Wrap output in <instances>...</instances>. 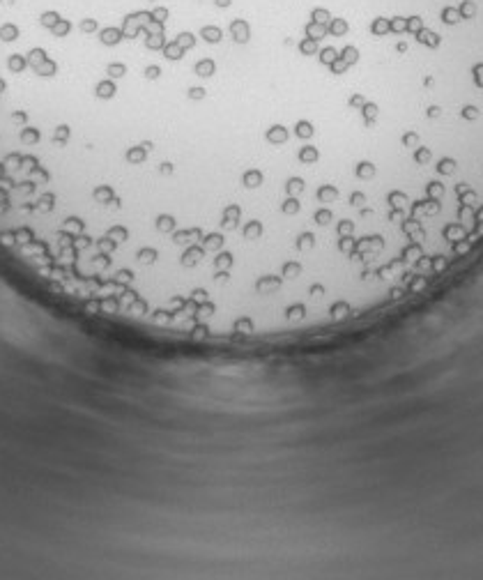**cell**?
<instances>
[{"instance_id": "8", "label": "cell", "mask_w": 483, "mask_h": 580, "mask_svg": "<svg viewBox=\"0 0 483 580\" xmlns=\"http://www.w3.org/2000/svg\"><path fill=\"white\" fill-rule=\"evenodd\" d=\"M175 42H178L184 51H191L193 46H196V37H193L191 32H180V35L175 37Z\"/></svg>"}, {"instance_id": "11", "label": "cell", "mask_w": 483, "mask_h": 580, "mask_svg": "<svg viewBox=\"0 0 483 580\" xmlns=\"http://www.w3.org/2000/svg\"><path fill=\"white\" fill-rule=\"evenodd\" d=\"M150 16H152V21H156V23H164L166 19H168V9H166V7H156V9H154V12H152V14H150Z\"/></svg>"}, {"instance_id": "5", "label": "cell", "mask_w": 483, "mask_h": 580, "mask_svg": "<svg viewBox=\"0 0 483 580\" xmlns=\"http://www.w3.org/2000/svg\"><path fill=\"white\" fill-rule=\"evenodd\" d=\"M166 44V37L164 32H150L148 37H145V42H143V46H145V51H161Z\"/></svg>"}, {"instance_id": "4", "label": "cell", "mask_w": 483, "mask_h": 580, "mask_svg": "<svg viewBox=\"0 0 483 580\" xmlns=\"http://www.w3.org/2000/svg\"><path fill=\"white\" fill-rule=\"evenodd\" d=\"M306 37H311V39H318V42H322L325 37H327V26H322V23H315V21H308L304 28Z\"/></svg>"}, {"instance_id": "6", "label": "cell", "mask_w": 483, "mask_h": 580, "mask_svg": "<svg viewBox=\"0 0 483 580\" xmlns=\"http://www.w3.org/2000/svg\"><path fill=\"white\" fill-rule=\"evenodd\" d=\"M327 32L334 37H343L348 32V21H345V19H332V21L327 23Z\"/></svg>"}, {"instance_id": "7", "label": "cell", "mask_w": 483, "mask_h": 580, "mask_svg": "<svg viewBox=\"0 0 483 580\" xmlns=\"http://www.w3.org/2000/svg\"><path fill=\"white\" fill-rule=\"evenodd\" d=\"M78 28H81V32H83V35H92V32H97V30H99V21H97V19H90V16H86V19H81Z\"/></svg>"}, {"instance_id": "3", "label": "cell", "mask_w": 483, "mask_h": 580, "mask_svg": "<svg viewBox=\"0 0 483 580\" xmlns=\"http://www.w3.org/2000/svg\"><path fill=\"white\" fill-rule=\"evenodd\" d=\"M200 37H203L207 44H219L221 39H223V30L216 28V26H203V28H200Z\"/></svg>"}, {"instance_id": "9", "label": "cell", "mask_w": 483, "mask_h": 580, "mask_svg": "<svg viewBox=\"0 0 483 580\" xmlns=\"http://www.w3.org/2000/svg\"><path fill=\"white\" fill-rule=\"evenodd\" d=\"M387 32H389V21H387V19H375V23H373V35L384 37Z\"/></svg>"}, {"instance_id": "10", "label": "cell", "mask_w": 483, "mask_h": 580, "mask_svg": "<svg viewBox=\"0 0 483 580\" xmlns=\"http://www.w3.org/2000/svg\"><path fill=\"white\" fill-rule=\"evenodd\" d=\"M311 21H315V23H322V26H327L332 19H329V12L327 9H313V14H311Z\"/></svg>"}, {"instance_id": "1", "label": "cell", "mask_w": 483, "mask_h": 580, "mask_svg": "<svg viewBox=\"0 0 483 580\" xmlns=\"http://www.w3.org/2000/svg\"><path fill=\"white\" fill-rule=\"evenodd\" d=\"M122 39H124V35H122V28L106 26V28L99 30V44H101V46H106V49H113V46H118Z\"/></svg>"}, {"instance_id": "12", "label": "cell", "mask_w": 483, "mask_h": 580, "mask_svg": "<svg viewBox=\"0 0 483 580\" xmlns=\"http://www.w3.org/2000/svg\"><path fill=\"white\" fill-rule=\"evenodd\" d=\"M214 2H216V7H228L233 0H214Z\"/></svg>"}, {"instance_id": "2", "label": "cell", "mask_w": 483, "mask_h": 580, "mask_svg": "<svg viewBox=\"0 0 483 580\" xmlns=\"http://www.w3.org/2000/svg\"><path fill=\"white\" fill-rule=\"evenodd\" d=\"M230 35H233L235 44H249V39H251L249 23L244 21V19H235V21H230Z\"/></svg>"}]
</instances>
